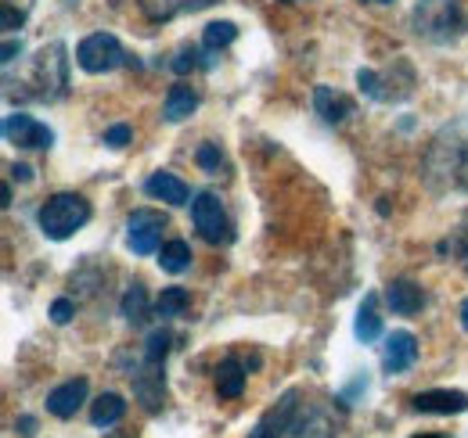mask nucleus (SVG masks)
I'll return each instance as SVG.
<instances>
[{
  "instance_id": "1",
  "label": "nucleus",
  "mask_w": 468,
  "mask_h": 438,
  "mask_svg": "<svg viewBox=\"0 0 468 438\" xmlns=\"http://www.w3.org/2000/svg\"><path fill=\"white\" fill-rule=\"evenodd\" d=\"M37 223H40V230H44L51 241H65V237H72L76 230H83V226L90 223V202H87L83 194H72V191L55 194V198H48V202L40 205Z\"/></svg>"
},
{
  "instance_id": "2",
  "label": "nucleus",
  "mask_w": 468,
  "mask_h": 438,
  "mask_svg": "<svg viewBox=\"0 0 468 438\" xmlns=\"http://www.w3.org/2000/svg\"><path fill=\"white\" fill-rule=\"evenodd\" d=\"M414 29H418V36H425L432 44H451L465 29V11L458 0H418Z\"/></svg>"
},
{
  "instance_id": "3",
  "label": "nucleus",
  "mask_w": 468,
  "mask_h": 438,
  "mask_svg": "<svg viewBox=\"0 0 468 438\" xmlns=\"http://www.w3.org/2000/svg\"><path fill=\"white\" fill-rule=\"evenodd\" d=\"M126 61V51L112 33H90L80 47H76V65L90 76H101V72H112Z\"/></svg>"
},
{
  "instance_id": "4",
  "label": "nucleus",
  "mask_w": 468,
  "mask_h": 438,
  "mask_svg": "<svg viewBox=\"0 0 468 438\" xmlns=\"http://www.w3.org/2000/svg\"><path fill=\"white\" fill-rule=\"evenodd\" d=\"M191 219H195V230L202 234V241H209V245L231 241V223H228V213H224V202H220L213 191L195 194V202H191Z\"/></svg>"
},
{
  "instance_id": "5",
  "label": "nucleus",
  "mask_w": 468,
  "mask_h": 438,
  "mask_svg": "<svg viewBox=\"0 0 468 438\" xmlns=\"http://www.w3.org/2000/svg\"><path fill=\"white\" fill-rule=\"evenodd\" d=\"M163 230H166V216L155 209H137L126 219V245L137 256H152L163 248Z\"/></svg>"
},
{
  "instance_id": "6",
  "label": "nucleus",
  "mask_w": 468,
  "mask_h": 438,
  "mask_svg": "<svg viewBox=\"0 0 468 438\" xmlns=\"http://www.w3.org/2000/svg\"><path fill=\"white\" fill-rule=\"evenodd\" d=\"M4 137L15 148H51L55 144V133L44 122H37L33 115H22V111L4 119Z\"/></svg>"
},
{
  "instance_id": "7",
  "label": "nucleus",
  "mask_w": 468,
  "mask_h": 438,
  "mask_svg": "<svg viewBox=\"0 0 468 438\" xmlns=\"http://www.w3.org/2000/svg\"><path fill=\"white\" fill-rule=\"evenodd\" d=\"M418 360V338L410 330H393L386 338V349H382V370L386 374H404L414 367Z\"/></svg>"
},
{
  "instance_id": "8",
  "label": "nucleus",
  "mask_w": 468,
  "mask_h": 438,
  "mask_svg": "<svg viewBox=\"0 0 468 438\" xmlns=\"http://www.w3.org/2000/svg\"><path fill=\"white\" fill-rule=\"evenodd\" d=\"M289 438H335V421L324 410L299 402L289 421Z\"/></svg>"
},
{
  "instance_id": "9",
  "label": "nucleus",
  "mask_w": 468,
  "mask_h": 438,
  "mask_svg": "<svg viewBox=\"0 0 468 438\" xmlns=\"http://www.w3.org/2000/svg\"><path fill=\"white\" fill-rule=\"evenodd\" d=\"M410 406L418 413H440V417H454V413H465L468 410V395L465 391H454V388H432V391H418L410 399Z\"/></svg>"
},
{
  "instance_id": "10",
  "label": "nucleus",
  "mask_w": 468,
  "mask_h": 438,
  "mask_svg": "<svg viewBox=\"0 0 468 438\" xmlns=\"http://www.w3.org/2000/svg\"><path fill=\"white\" fill-rule=\"evenodd\" d=\"M87 391H90L87 378H72V381L51 388V391H48V413H55L58 421L76 417V410L87 402Z\"/></svg>"
},
{
  "instance_id": "11",
  "label": "nucleus",
  "mask_w": 468,
  "mask_h": 438,
  "mask_svg": "<svg viewBox=\"0 0 468 438\" xmlns=\"http://www.w3.org/2000/svg\"><path fill=\"white\" fill-rule=\"evenodd\" d=\"M130 378H133V395H137V402H141L148 413H155V410L163 406V399H166V378H163V367L144 363V370H137V374H130Z\"/></svg>"
},
{
  "instance_id": "12",
  "label": "nucleus",
  "mask_w": 468,
  "mask_h": 438,
  "mask_svg": "<svg viewBox=\"0 0 468 438\" xmlns=\"http://www.w3.org/2000/svg\"><path fill=\"white\" fill-rule=\"evenodd\" d=\"M299 395L295 391H289L274 410H267L263 417H260V424L249 432V438H282V435H289V421H292V413H295V402Z\"/></svg>"
},
{
  "instance_id": "13",
  "label": "nucleus",
  "mask_w": 468,
  "mask_h": 438,
  "mask_svg": "<svg viewBox=\"0 0 468 438\" xmlns=\"http://www.w3.org/2000/svg\"><path fill=\"white\" fill-rule=\"evenodd\" d=\"M144 194H152L155 202H166V205H187V198H191L187 183L174 172H152L144 180Z\"/></svg>"
},
{
  "instance_id": "14",
  "label": "nucleus",
  "mask_w": 468,
  "mask_h": 438,
  "mask_svg": "<svg viewBox=\"0 0 468 438\" xmlns=\"http://www.w3.org/2000/svg\"><path fill=\"white\" fill-rule=\"evenodd\" d=\"M386 302H389V309L397 317H414L425 306V295H421V287L414 280H393L386 287Z\"/></svg>"
},
{
  "instance_id": "15",
  "label": "nucleus",
  "mask_w": 468,
  "mask_h": 438,
  "mask_svg": "<svg viewBox=\"0 0 468 438\" xmlns=\"http://www.w3.org/2000/svg\"><path fill=\"white\" fill-rule=\"evenodd\" d=\"M314 109H317V115H321L328 126H339L346 115H353L350 98L335 94L332 87H317V90H314Z\"/></svg>"
},
{
  "instance_id": "16",
  "label": "nucleus",
  "mask_w": 468,
  "mask_h": 438,
  "mask_svg": "<svg viewBox=\"0 0 468 438\" xmlns=\"http://www.w3.org/2000/svg\"><path fill=\"white\" fill-rule=\"evenodd\" d=\"M122 417H126V399L116 391H105L90 402V424L94 428H116Z\"/></svg>"
},
{
  "instance_id": "17",
  "label": "nucleus",
  "mask_w": 468,
  "mask_h": 438,
  "mask_svg": "<svg viewBox=\"0 0 468 438\" xmlns=\"http://www.w3.org/2000/svg\"><path fill=\"white\" fill-rule=\"evenodd\" d=\"M141 11L152 18V22H170L184 11H198V7H209L213 0H137Z\"/></svg>"
},
{
  "instance_id": "18",
  "label": "nucleus",
  "mask_w": 468,
  "mask_h": 438,
  "mask_svg": "<svg viewBox=\"0 0 468 438\" xmlns=\"http://www.w3.org/2000/svg\"><path fill=\"white\" fill-rule=\"evenodd\" d=\"M245 374H249V367H241L238 360H224L220 367H217V395L220 399H238L241 391H245Z\"/></svg>"
},
{
  "instance_id": "19",
  "label": "nucleus",
  "mask_w": 468,
  "mask_h": 438,
  "mask_svg": "<svg viewBox=\"0 0 468 438\" xmlns=\"http://www.w3.org/2000/svg\"><path fill=\"white\" fill-rule=\"evenodd\" d=\"M195 109H198V94H195L187 83H176V87H170L166 105H163V115H166L170 122H184V119H187Z\"/></svg>"
},
{
  "instance_id": "20",
  "label": "nucleus",
  "mask_w": 468,
  "mask_h": 438,
  "mask_svg": "<svg viewBox=\"0 0 468 438\" xmlns=\"http://www.w3.org/2000/svg\"><path fill=\"white\" fill-rule=\"evenodd\" d=\"M375 295H367L364 298V306H360V313H356V324H353V334L367 345V341H378V334H382V317L375 313Z\"/></svg>"
},
{
  "instance_id": "21",
  "label": "nucleus",
  "mask_w": 468,
  "mask_h": 438,
  "mask_svg": "<svg viewBox=\"0 0 468 438\" xmlns=\"http://www.w3.org/2000/svg\"><path fill=\"white\" fill-rule=\"evenodd\" d=\"M159 266H163L166 274H184V270L191 266V248H187V241H166V245L159 248Z\"/></svg>"
},
{
  "instance_id": "22",
  "label": "nucleus",
  "mask_w": 468,
  "mask_h": 438,
  "mask_svg": "<svg viewBox=\"0 0 468 438\" xmlns=\"http://www.w3.org/2000/svg\"><path fill=\"white\" fill-rule=\"evenodd\" d=\"M119 313H122L130 324H144V317H148V291H144V284H133V287L122 295Z\"/></svg>"
},
{
  "instance_id": "23",
  "label": "nucleus",
  "mask_w": 468,
  "mask_h": 438,
  "mask_svg": "<svg viewBox=\"0 0 468 438\" xmlns=\"http://www.w3.org/2000/svg\"><path fill=\"white\" fill-rule=\"evenodd\" d=\"M187 306H191V295H187L184 287H163V295H159V302H155V313H159L163 320H174V317H184V313H187Z\"/></svg>"
},
{
  "instance_id": "24",
  "label": "nucleus",
  "mask_w": 468,
  "mask_h": 438,
  "mask_svg": "<svg viewBox=\"0 0 468 438\" xmlns=\"http://www.w3.org/2000/svg\"><path fill=\"white\" fill-rule=\"evenodd\" d=\"M238 40V26L234 22H209L202 33V47L206 51H224Z\"/></svg>"
},
{
  "instance_id": "25",
  "label": "nucleus",
  "mask_w": 468,
  "mask_h": 438,
  "mask_svg": "<svg viewBox=\"0 0 468 438\" xmlns=\"http://www.w3.org/2000/svg\"><path fill=\"white\" fill-rule=\"evenodd\" d=\"M170 330H155V334H148V341H144V363H152V367H163V360H166V352H170Z\"/></svg>"
},
{
  "instance_id": "26",
  "label": "nucleus",
  "mask_w": 468,
  "mask_h": 438,
  "mask_svg": "<svg viewBox=\"0 0 468 438\" xmlns=\"http://www.w3.org/2000/svg\"><path fill=\"white\" fill-rule=\"evenodd\" d=\"M195 162H198V169H206V172H220V165H224V155H220V148L217 144H202L198 151H195Z\"/></svg>"
},
{
  "instance_id": "27",
  "label": "nucleus",
  "mask_w": 468,
  "mask_h": 438,
  "mask_svg": "<svg viewBox=\"0 0 468 438\" xmlns=\"http://www.w3.org/2000/svg\"><path fill=\"white\" fill-rule=\"evenodd\" d=\"M198 65H202V61H198V51H195V47H180L176 57L170 61V68H174L176 76H187V72L198 68Z\"/></svg>"
},
{
  "instance_id": "28",
  "label": "nucleus",
  "mask_w": 468,
  "mask_h": 438,
  "mask_svg": "<svg viewBox=\"0 0 468 438\" xmlns=\"http://www.w3.org/2000/svg\"><path fill=\"white\" fill-rule=\"evenodd\" d=\"M130 137H133V133H130L126 122H119V126H112V130H105V144H109V148H126Z\"/></svg>"
},
{
  "instance_id": "29",
  "label": "nucleus",
  "mask_w": 468,
  "mask_h": 438,
  "mask_svg": "<svg viewBox=\"0 0 468 438\" xmlns=\"http://www.w3.org/2000/svg\"><path fill=\"white\" fill-rule=\"evenodd\" d=\"M72 317H76V306H72L69 298H55V306H51V320L61 328V324H69Z\"/></svg>"
},
{
  "instance_id": "30",
  "label": "nucleus",
  "mask_w": 468,
  "mask_h": 438,
  "mask_svg": "<svg viewBox=\"0 0 468 438\" xmlns=\"http://www.w3.org/2000/svg\"><path fill=\"white\" fill-rule=\"evenodd\" d=\"M22 18H26L22 11H15V7H7V4H4V15H0V22H4V33H15V29L22 26Z\"/></svg>"
},
{
  "instance_id": "31",
  "label": "nucleus",
  "mask_w": 468,
  "mask_h": 438,
  "mask_svg": "<svg viewBox=\"0 0 468 438\" xmlns=\"http://www.w3.org/2000/svg\"><path fill=\"white\" fill-rule=\"evenodd\" d=\"M15 432H18V435H37V421H33V417H18V421H15Z\"/></svg>"
},
{
  "instance_id": "32",
  "label": "nucleus",
  "mask_w": 468,
  "mask_h": 438,
  "mask_svg": "<svg viewBox=\"0 0 468 438\" xmlns=\"http://www.w3.org/2000/svg\"><path fill=\"white\" fill-rule=\"evenodd\" d=\"M22 55V44H15V40H7V44H4V65H11V61H15V57Z\"/></svg>"
},
{
  "instance_id": "33",
  "label": "nucleus",
  "mask_w": 468,
  "mask_h": 438,
  "mask_svg": "<svg viewBox=\"0 0 468 438\" xmlns=\"http://www.w3.org/2000/svg\"><path fill=\"white\" fill-rule=\"evenodd\" d=\"M11 176L26 183V180H33V169H29V165H11Z\"/></svg>"
},
{
  "instance_id": "34",
  "label": "nucleus",
  "mask_w": 468,
  "mask_h": 438,
  "mask_svg": "<svg viewBox=\"0 0 468 438\" xmlns=\"http://www.w3.org/2000/svg\"><path fill=\"white\" fill-rule=\"evenodd\" d=\"M462 328L468 330V298H465V302H462Z\"/></svg>"
},
{
  "instance_id": "35",
  "label": "nucleus",
  "mask_w": 468,
  "mask_h": 438,
  "mask_svg": "<svg viewBox=\"0 0 468 438\" xmlns=\"http://www.w3.org/2000/svg\"><path fill=\"white\" fill-rule=\"evenodd\" d=\"M414 438H447V435H429V432H425V435H414Z\"/></svg>"
},
{
  "instance_id": "36",
  "label": "nucleus",
  "mask_w": 468,
  "mask_h": 438,
  "mask_svg": "<svg viewBox=\"0 0 468 438\" xmlns=\"http://www.w3.org/2000/svg\"><path fill=\"white\" fill-rule=\"evenodd\" d=\"M375 4H393V0H375Z\"/></svg>"
}]
</instances>
